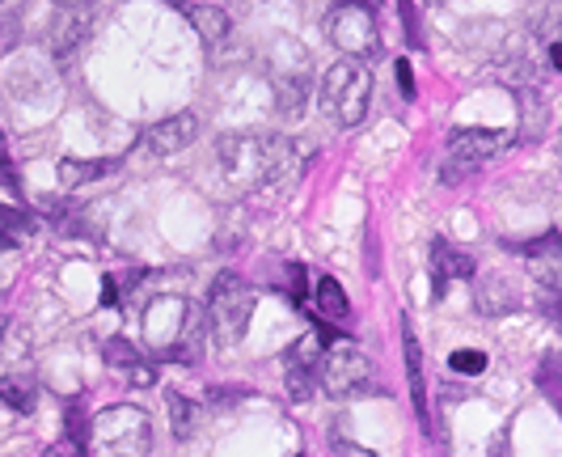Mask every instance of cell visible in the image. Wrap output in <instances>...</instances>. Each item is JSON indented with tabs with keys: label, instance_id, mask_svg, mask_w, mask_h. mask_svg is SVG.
I'll return each instance as SVG.
<instances>
[{
	"label": "cell",
	"instance_id": "obj_1",
	"mask_svg": "<svg viewBox=\"0 0 562 457\" xmlns=\"http://www.w3.org/2000/svg\"><path fill=\"white\" fill-rule=\"evenodd\" d=\"M216 161H221L228 187L250 196V191L280 182L283 174L292 170L296 148L288 136H271V132H233L216 144Z\"/></svg>",
	"mask_w": 562,
	"mask_h": 457
},
{
	"label": "cell",
	"instance_id": "obj_2",
	"mask_svg": "<svg viewBox=\"0 0 562 457\" xmlns=\"http://www.w3.org/2000/svg\"><path fill=\"white\" fill-rule=\"evenodd\" d=\"M144 335L157 360L195 365L207 343V314L187 297H153L144 310Z\"/></svg>",
	"mask_w": 562,
	"mask_h": 457
},
{
	"label": "cell",
	"instance_id": "obj_3",
	"mask_svg": "<svg viewBox=\"0 0 562 457\" xmlns=\"http://www.w3.org/2000/svg\"><path fill=\"white\" fill-rule=\"evenodd\" d=\"M153 449V424L140 406H106L89 420V449L93 457H144Z\"/></svg>",
	"mask_w": 562,
	"mask_h": 457
},
{
	"label": "cell",
	"instance_id": "obj_4",
	"mask_svg": "<svg viewBox=\"0 0 562 457\" xmlns=\"http://www.w3.org/2000/svg\"><path fill=\"white\" fill-rule=\"evenodd\" d=\"M254 305H258V292H254L237 271H221V276L212 280L203 314H207V331L216 335L221 347H237V343L246 339Z\"/></svg>",
	"mask_w": 562,
	"mask_h": 457
},
{
	"label": "cell",
	"instance_id": "obj_5",
	"mask_svg": "<svg viewBox=\"0 0 562 457\" xmlns=\"http://www.w3.org/2000/svg\"><path fill=\"white\" fill-rule=\"evenodd\" d=\"M322 111L335 119L338 127H360L372 102V73L356 59H338L322 77Z\"/></svg>",
	"mask_w": 562,
	"mask_h": 457
},
{
	"label": "cell",
	"instance_id": "obj_6",
	"mask_svg": "<svg viewBox=\"0 0 562 457\" xmlns=\"http://www.w3.org/2000/svg\"><path fill=\"white\" fill-rule=\"evenodd\" d=\"M317 386L330 399H351V394L372 386V365L347 335H330L326 352H322V365H317Z\"/></svg>",
	"mask_w": 562,
	"mask_h": 457
},
{
	"label": "cell",
	"instance_id": "obj_7",
	"mask_svg": "<svg viewBox=\"0 0 562 457\" xmlns=\"http://www.w3.org/2000/svg\"><path fill=\"white\" fill-rule=\"evenodd\" d=\"M326 34L338 52L356 64L381 56V30H376V18L372 9L360 4V0H342L326 13Z\"/></svg>",
	"mask_w": 562,
	"mask_h": 457
},
{
	"label": "cell",
	"instance_id": "obj_8",
	"mask_svg": "<svg viewBox=\"0 0 562 457\" xmlns=\"http://www.w3.org/2000/svg\"><path fill=\"white\" fill-rule=\"evenodd\" d=\"M271 81H276V111H280V119L296 123L310 107V56L296 43H280Z\"/></svg>",
	"mask_w": 562,
	"mask_h": 457
},
{
	"label": "cell",
	"instance_id": "obj_9",
	"mask_svg": "<svg viewBox=\"0 0 562 457\" xmlns=\"http://www.w3.org/2000/svg\"><path fill=\"white\" fill-rule=\"evenodd\" d=\"M322 352H326V335L310 331L288 347L283 356V386H288V399L292 402H310L317 390V365H322Z\"/></svg>",
	"mask_w": 562,
	"mask_h": 457
},
{
	"label": "cell",
	"instance_id": "obj_10",
	"mask_svg": "<svg viewBox=\"0 0 562 457\" xmlns=\"http://www.w3.org/2000/svg\"><path fill=\"white\" fill-rule=\"evenodd\" d=\"M199 136V114L182 111V114H169L161 123H153V127H144L140 136V153L144 157H157V161H166L173 153H182L187 144Z\"/></svg>",
	"mask_w": 562,
	"mask_h": 457
},
{
	"label": "cell",
	"instance_id": "obj_11",
	"mask_svg": "<svg viewBox=\"0 0 562 457\" xmlns=\"http://www.w3.org/2000/svg\"><path fill=\"white\" fill-rule=\"evenodd\" d=\"M427 271H431V297L440 301L452 280H470L474 276V258L465 255V250H457V246H449L445 237H436L431 250H427Z\"/></svg>",
	"mask_w": 562,
	"mask_h": 457
},
{
	"label": "cell",
	"instance_id": "obj_12",
	"mask_svg": "<svg viewBox=\"0 0 562 457\" xmlns=\"http://www.w3.org/2000/svg\"><path fill=\"white\" fill-rule=\"evenodd\" d=\"M191 26H195V34L203 38V47H221V43H228V34H233V18H228L225 9H216V4H191V0H169Z\"/></svg>",
	"mask_w": 562,
	"mask_h": 457
},
{
	"label": "cell",
	"instance_id": "obj_13",
	"mask_svg": "<svg viewBox=\"0 0 562 457\" xmlns=\"http://www.w3.org/2000/svg\"><path fill=\"white\" fill-rule=\"evenodd\" d=\"M102 356H106V365L111 369H119L132 386H153L157 381V365L148 360V356H140V347L127 339H106V347H102Z\"/></svg>",
	"mask_w": 562,
	"mask_h": 457
},
{
	"label": "cell",
	"instance_id": "obj_14",
	"mask_svg": "<svg viewBox=\"0 0 562 457\" xmlns=\"http://www.w3.org/2000/svg\"><path fill=\"white\" fill-rule=\"evenodd\" d=\"M474 297H479L474 305H479L482 317H504L525 305V292H520V285L512 276H486Z\"/></svg>",
	"mask_w": 562,
	"mask_h": 457
},
{
	"label": "cell",
	"instance_id": "obj_15",
	"mask_svg": "<svg viewBox=\"0 0 562 457\" xmlns=\"http://www.w3.org/2000/svg\"><path fill=\"white\" fill-rule=\"evenodd\" d=\"M499 148H504V136L499 132H486V127H457V132H449V157H457V161L482 166Z\"/></svg>",
	"mask_w": 562,
	"mask_h": 457
},
{
	"label": "cell",
	"instance_id": "obj_16",
	"mask_svg": "<svg viewBox=\"0 0 562 457\" xmlns=\"http://www.w3.org/2000/svg\"><path fill=\"white\" fill-rule=\"evenodd\" d=\"M85 34H89V18H85V9H64L56 22H52V56L64 64V59L77 56V47L85 43Z\"/></svg>",
	"mask_w": 562,
	"mask_h": 457
},
{
	"label": "cell",
	"instance_id": "obj_17",
	"mask_svg": "<svg viewBox=\"0 0 562 457\" xmlns=\"http://www.w3.org/2000/svg\"><path fill=\"white\" fill-rule=\"evenodd\" d=\"M402 352H406V381H411V402H415V415L427 428V381H423V347L415 339V331L402 322Z\"/></svg>",
	"mask_w": 562,
	"mask_h": 457
},
{
	"label": "cell",
	"instance_id": "obj_18",
	"mask_svg": "<svg viewBox=\"0 0 562 457\" xmlns=\"http://www.w3.org/2000/svg\"><path fill=\"white\" fill-rule=\"evenodd\" d=\"M123 166L119 157H93V161H85V157H64L59 161V182L64 187H85V182H93V178H106Z\"/></svg>",
	"mask_w": 562,
	"mask_h": 457
},
{
	"label": "cell",
	"instance_id": "obj_19",
	"mask_svg": "<svg viewBox=\"0 0 562 457\" xmlns=\"http://www.w3.org/2000/svg\"><path fill=\"white\" fill-rule=\"evenodd\" d=\"M313 305H317V314L326 317V322H347L351 317V301H347V292H342V285H338L335 276H317Z\"/></svg>",
	"mask_w": 562,
	"mask_h": 457
},
{
	"label": "cell",
	"instance_id": "obj_20",
	"mask_svg": "<svg viewBox=\"0 0 562 457\" xmlns=\"http://www.w3.org/2000/svg\"><path fill=\"white\" fill-rule=\"evenodd\" d=\"M34 399H38V390H34V381L30 377H18V372H9V377H0V402L9 406V411H34Z\"/></svg>",
	"mask_w": 562,
	"mask_h": 457
},
{
	"label": "cell",
	"instance_id": "obj_21",
	"mask_svg": "<svg viewBox=\"0 0 562 457\" xmlns=\"http://www.w3.org/2000/svg\"><path fill=\"white\" fill-rule=\"evenodd\" d=\"M507 250H516V255L529 258V263H541V258L562 255V233H559V228H546L541 237H533V242H512Z\"/></svg>",
	"mask_w": 562,
	"mask_h": 457
},
{
	"label": "cell",
	"instance_id": "obj_22",
	"mask_svg": "<svg viewBox=\"0 0 562 457\" xmlns=\"http://www.w3.org/2000/svg\"><path fill=\"white\" fill-rule=\"evenodd\" d=\"M169 424H173V436L178 441H187L191 432H195V406H191V399H182L178 390H169Z\"/></svg>",
	"mask_w": 562,
	"mask_h": 457
},
{
	"label": "cell",
	"instance_id": "obj_23",
	"mask_svg": "<svg viewBox=\"0 0 562 457\" xmlns=\"http://www.w3.org/2000/svg\"><path fill=\"white\" fill-rule=\"evenodd\" d=\"M449 369L465 372V377H479V372L486 369V352H479V347H461V352H452L449 356Z\"/></svg>",
	"mask_w": 562,
	"mask_h": 457
},
{
	"label": "cell",
	"instance_id": "obj_24",
	"mask_svg": "<svg viewBox=\"0 0 562 457\" xmlns=\"http://www.w3.org/2000/svg\"><path fill=\"white\" fill-rule=\"evenodd\" d=\"M533 276L546 285V292H562V255L533 263Z\"/></svg>",
	"mask_w": 562,
	"mask_h": 457
},
{
	"label": "cell",
	"instance_id": "obj_25",
	"mask_svg": "<svg viewBox=\"0 0 562 457\" xmlns=\"http://www.w3.org/2000/svg\"><path fill=\"white\" fill-rule=\"evenodd\" d=\"M68 441H72L81 454L89 449V420H85L81 402H72V406H68Z\"/></svg>",
	"mask_w": 562,
	"mask_h": 457
},
{
	"label": "cell",
	"instance_id": "obj_26",
	"mask_svg": "<svg viewBox=\"0 0 562 457\" xmlns=\"http://www.w3.org/2000/svg\"><path fill=\"white\" fill-rule=\"evenodd\" d=\"M397 13H402V34H406V43H411V47H423L427 38H423V30H419L415 4H411V0H397Z\"/></svg>",
	"mask_w": 562,
	"mask_h": 457
},
{
	"label": "cell",
	"instance_id": "obj_27",
	"mask_svg": "<svg viewBox=\"0 0 562 457\" xmlns=\"http://www.w3.org/2000/svg\"><path fill=\"white\" fill-rule=\"evenodd\" d=\"M0 182H4L13 196H22V178L13 174V161H9V144H4V132H0Z\"/></svg>",
	"mask_w": 562,
	"mask_h": 457
},
{
	"label": "cell",
	"instance_id": "obj_28",
	"mask_svg": "<svg viewBox=\"0 0 562 457\" xmlns=\"http://www.w3.org/2000/svg\"><path fill=\"white\" fill-rule=\"evenodd\" d=\"M0 228H4V233H9V228H22V233H26V228H34V221H30L22 208H9V203H0Z\"/></svg>",
	"mask_w": 562,
	"mask_h": 457
},
{
	"label": "cell",
	"instance_id": "obj_29",
	"mask_svg": "<svg viewBox=\"0 0 562 457\" xmlns=\"http://www.w3.org/2000/svg\"><path fill=\"white\" fill-rule=\"evenodd\" d=\"M394 73H397V86H402V98L411 102V98H415V73H411V64H406V59H394Z\"/></svg>",
	"mask_w": 562,
	"mask_h": 457
},
{
	"label": "cell",
	"instance_id": "obj_30",
	"mask_svg": "<svg viewBox=\"0 0 562 457\" xmlns=\"http://www.w3.org/2000/svg\"><path fill=\"white\" fill-rule=\"evenodd\" d=\"M288 285H292V301L301 305L305 301V267L301 263H288Z\"/></svg>",
	"mask_w": 562,
	"mask_h": 457
},
{
	"label": "cell",
	"instance_id": "obj_31",
	"mask_svg": "<svg viewBox=\"0 0 562 457\" xmlns=\"http://www.w3.org/2000/svg\"><path fill=\"white\" fill-rule=\"evenodd\" d=\"M335 457H376L372 449H360V445H351V441H335Z\"/></svg>",
	"mask_w": 562,
	"mask_h": 457
},
{
	"label": "cell",
	"instance_id": "obj_32",
	"mask_svg": "<svg viewBox=\"0 0 562 457\" xmlns=\"http://www.w3.org/2000/svg\"><path fill=\"white\" fill-rule=\"evenodd\" d=\"M102 305H119V280L114 276L102 280Z\"/></svg>",
	"mask_w": 562,
	"mask_h": 457
},
{
	"label": "cell",
	"instance_id": "obj_33",
	"mask_svg": "<svg viewBox=\"0 0 562 457\" xmlns=\"http://www.w3.org/2000/svg\"><path fill=\"white\" fill-rule=\"evenodd\" d=\"M43 457H77V445H56V449H47Z\"/></svg>",
	"mask_w": 562,
	"mask_h": 457
},
{
	"label": "cell",
	"instance_id": "obj_34",
	"mask_svg": "<svg viewBox=\"0 0 562 457\" xmlns=\"http://www.w3.org/2000/svg\"><path fill=\"white\" fill-rule=\"evenodd\" d=\"M550 64L562 73V43H550Z\"/></svg>",
	"mask_w": 562,
	"mask_h": 457
},
{
	"label": "cell",
	"instance_id": "obj_35",
	"mask_svg": "<svg viewBox=\"0 0 562 457\" xmlns=\"http://www.w3.org/2000/svg\"><path fill=\"white\" fill-rule=\"evenodd\" d=\"M13 246H18V242H13V237H9V233H4V228H0V255H9V250H13Z\"/></svg>",
	"mask_w": 562,
	"mask_h": 457
},
{
	"label": "cell",
	"instance_id": "obj_36",
	"mask_svg": "<svg viewBox=\"0 0 562 457\" xmlns=\"http://www.w3.org/2000/svg\"><path fill=\"white\" fill-rule=\"evenodd\" d=\"M491 457H507V436H499V441L491 445Z\"/></svg>",
	"mask_w": 562,
	"mask_h": 457
},
{
	"label": "cell",
	"instance_id": "obj_37",
	"mask_svg": "<svg viewBox=\"0 0 562 457\" xmlns=\"http://www.w3.org/2000/svg\"><path fill=\"white\" fill-rule=\"evenodd\" d=\"M59 9H85V4H93V0H56Z\"/></svg>",
	"mask_w": 562,
	"mask_h": 457
},
{
	"label": "cell",
	"instance_id": "obj_38",
	"mask_svg": "<svg viewBox=\"0 0 562 457\" xmlns=\"http://www.w3.org/2000/svg\"><path fill=\"white\" fill-rule=\"evenodd\" d=\"M22 4H26V0H0V9H4V13H18Z\"/></svg>",
	"mask_w": 562,
	"mask_h": 457
},
{
	"label": "cell",
	"instance_id": "obj_39",
	"mask_svg": "<svg viewBox=\"0 0 562 457\" xmlns=\"http://www.w3.org/2000/svg\"><path fill=\"white\" fill-rule=\"evenodd\" d=\"M360 4H368V9H376V4H381V0H360Z\"/></svg>",
	"mask_w": 562,
	"mask_h": 457
}]
</instances>
